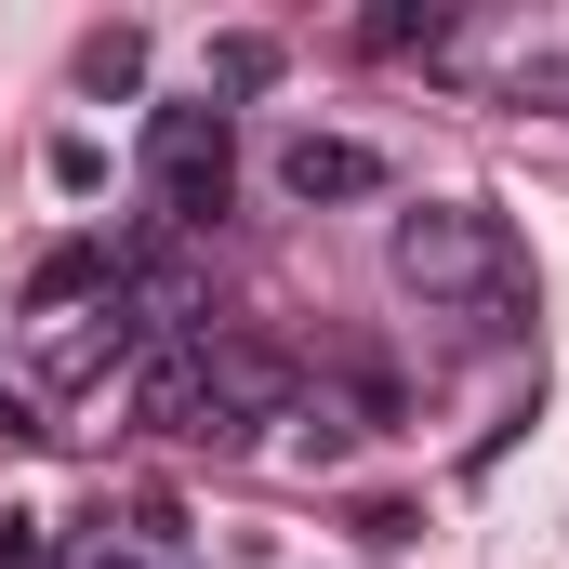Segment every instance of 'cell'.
Masks as SVG:
<instances>
[{
    "label": "cell",
    "mask_w": 569,
    "mask_h": 569,
    "mask_svg": "<svg viewBox=\"0 0 569 569\" xmlns=\"http://www.w3.org/2000/svg\"><path fill=\"white\" fill-rule=\"evenodd\" d=\"M107 291H120V252H107V239H53L40 279H27V305H40V318H80V305H107Z\"/></svg>",
    "instance_id": "cell-7"
},
{
    "label": "cell",
    "mask_w": 569,
    "mask_h": 569,
    "mask_svg": "<svg viewBox=\"0 0 569 569\" xmlns=\"http://www.w3.org/2000/svg\"><path fill=\"white\" fill-rule=\"evenodd\" d=\"M53 543H40V517H0V569H40Z\"/></svg>",
    "instance_id": "cell-13"
},
{
    "label": "cell",
    "mask_w": 569,
    "mask_h": 569,
    "mask_svg": "<svg viewBox=\"0 0 569 569\" xmlns=\"http://www.w3.org/2000/svg\"><path fill=\"white\" fill-rule=\"evenodd\" d=\"M120 252V305H133V331H172V345H199V305H212V266H199V239H172V226H133V239H107Z\"/></svg>",
    "instance_id": "cell-4"
},
{
    "label": "cell",
    "mask_w": 569,
    "mask_h": 569,
    "mask_svg": "<svg viewBox=\"0 0 569 569\" xmlns=\"http://www.w3.org/2000/svg\"><path fill=\"white\" fill-rule=\"evenodd\" d=\"M107 371H146V331L133 305H80V318H40V385H107Z\"/></svg>",
    "instance_id": "cell-6"
},
{
    "label": "cell",
    "mask_w": 569,
    "mask_h": 569,
    "mask_svg": "<svg viewBox=\"0 0 569 569\" xmlns=\"http://www.w3.org/2000/svg\"><path fill=\"white\" fill-rule=\"evenodd\" d=\"M358 40H371V53H450V40H463V13H450V0H371V13H358Z\"/></svg>",
    "instance_id": "cell-8"
},
{
    "label": "cell",
    "mask_w": 569,
    "mask_h": 569,
    "mask_svg": "<svg viewBox=\"0 0 569 569\" xmlns=\"http://www.w3.org/2000/svg\"><path fill=\"white\" fill-rule=\"evenodd\" d=\"M80 93H146V27H93L80 40Z\"/></svg>",
    "instance_id": "cell-9"
},
{
    "label": "cell",
    "mask_w": 569,
    "mask_h": 569,
    "mask_svg": "<svg viewBox=\"0 0 569 569\" xmlns=\"http://www.w3.org/2000/svg\"><path fill=\"white\" fill-rule=\"evenodd\" d=\"M67 569H133V557H120V543H80V557H67Z\"/></svg>",
    "instance_id": "cell-14"
},
{
    "label": "cell",
    "mask_w": 569,
    "mask_h": 569,
    "mask_svg": "<svg viewBox=\"0 0 569 569\" xmlns=\"http://www.w3.org/2000/svg\"><path fill=\"white\" fill-rule=\"evenodd\" d=\"M503 107H557L569 120V53H517L503 67Z\"/></svg>",
    "instance_id": "cell-11"
},
{
    "label": "cell",
    "mask_w": 569,
    "mask_h": 569,
    "mask_svg": "<svg viewBox=\"0 0 569 569\" xmlns=\"http://www.w3.org/2000/svg\"><path fill=\"white\" fill-rule=\"evenodd\" d=\"M279 199H305V212H345V199H385V146L358 133H279Z\"/></svg>",
    "instance_id": "cell-5"
},
{
    "label": "cell",
    "mask_w": 569,
    "mask_h": 569,
    "mask_svg": "<svg viewBox=\"0 0 569 569\" xmlns=\"http://www.w3.org/2000/svg\"><path fill=\"white\" fill-rule=\"evenodd\" d=\"M385 266H398V291H411L425 318H450L463 345H503V331L530 318V266H517V239H503L490 199H411L398 239H385Z\"/></svg>",
    "instance_id": "cell-1"
},
{
    "label": "cell",
    "mask_w": 569,
    "mask_h": 569,
    "mask_svg": "<svg viewBox=\"0 0 569 569\" xmlns=\"http://www.w3.org/2000/svg\"><path fill=\"white\" fill-rule=\"evenodd\" d=\"M146 186H159V226L172 239H212V212L239 186V107H212V93L146 107Z\"/></svg>",
    "instance_id": "cell-2"
},
{
    "label": "cell",
    "mask_w": 569,
    "mask_h": 569,
    "mask_svg": "<svg viewBox=\"0 0 569 569\" xmlns=\"http://www.w3.org/2000/svg\"><path fill=\"white\" fill-rule=\"evenodd\" d=\"M133 425L159 437V450H252L239 411L212 398V358H199V345H159V358L133 371Z\"/></svg>",
    "instance_id": "cell-3"
},
{
    "label": "cell",
    "mask_w": 569,
    "mask_h": 569,
    "mask_svg": "<svg viewBox=\"0 0 569 569\" xmlns=\"http://www.w3.org/2000/svg\"><path fill=\"white\" fill-rule=\"evenodd\" d=\"M53 186H67V199H93V186H107V146L67 133V146H53Z\"/></svg>",
    "instance_id": "cell-12"
},
{
    "label": "cell",
    "mask_w": 569,
    "mask_h": 569,
    "mask_svg": "<svg viewBox=\"0 0 569 569\" xmlns=\"http://www.w3.org/2000/svg\"><path fill=\"white\" fill-rule=\"evenodd\" d=\"M266 80H279V40L266 27H226L212 40V93H266Z\"/></svg>",
    "instance_id": "cell-10"
}]
</instances>
